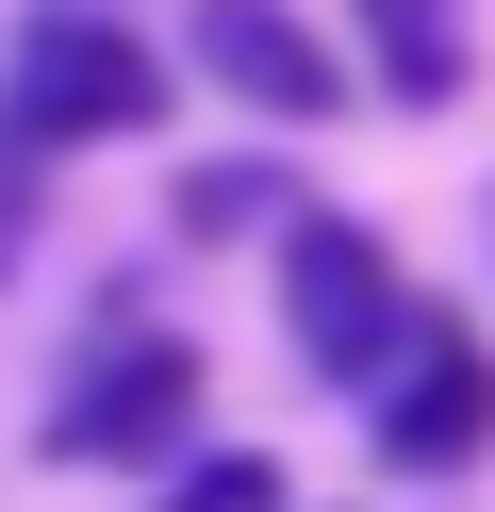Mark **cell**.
Here are the masks:
<instances>
[{"mask_svg":"<svg viewBox=\"0 0 495 512\" xmlns=\"http://www.w3.org/2000/svg\"><path fill=\"white\" fill-rule=\"evenodd\" d=\"M281 331H297V380L314 397H380L396 364H413V281H396V248L363 232V215H297L281 248Z\"/></svg>","mask_w":495,"mask_h":512,"instance_id":"obj_1","label":"cell"},{"mask_svg":"<svg viewBox=\"0 0 495 512\" xmlns=\"http://www.w3.org/2000/svg\"><path fill=\"white\" fill-rule=\"evenodd\" d=\"M0 116H17L33 149H116V133H165V67L116 34V17L50 0V17L17 34V100H0Z\"/></svg>","mask_w":495,"mask_h":512,"instance_id":"obj_2","label":"cell"},{"mask_svg":"<svg viewBox=\"0 0 495 512\" xmlns=\"http://www.w3.org/2000/svg\"><path fill=\"white\" fill-rule=\"evenodd\" d=\"M182 430H198V347H182V331H132V347H99V364L50 397V463H83V479L182 463Z\"/></svg>","mask_w":495,"mask_h":512,"instance_id":"obj_3","label":"cell"},{"mask_svg":"<svg viewBox=\"0 0 495 512\" xmlns=\"http://www.w3.org/2000/svg\"><path fill=\"white\" fill-rule=\"evenodd\" d=\"M198 83H215L231 116H264V133H314V116H347V50L297 17V0H198L182 17Z\"/></svg>","mask_w":495,"mask_h":512,"instance_id":"obj_4","label":"cell"},{"mask_svg":"<svg viewBox=\"0 0 495 512\" xmlns=\"http://www.w3.org/2000/svg\"><path fill=\"white\" fill-rule=\"evenodd\" d=\"M363 430H380V463H396V479H462V463L495 446V347L429 314V331H413V364L363 397Z\"/></svg>","mask_w":495,"mask_h":512,"instance_id":"obj_5","label":"cell"},{"mask_svg":"<svg viewBox=\"0 0 495 512\" xmlns=\"http://www.w3.org/2000/svg\"><path fill=\"white\" fill-rule=\"evenodd\" d=\"M347 34H363V83H380L396 116L462 100V0H347Z\"/></svg>","mask_w":495,"mask_h":512,"instance_id":"obj_6","label":"cell"},{"mask_svg":"<svg viewBox=\"0 0 495 512\" xmlns=\"http://www.w3.org/2000/svg\"><path fill=\"white\" fill-rule=\"evenodd\" d=\"M264 215H297V182H281V166H182L165 232H182V248H231V232H264Z\"/></svg>","mask_w":495,"mask_h":512,"instance_id":"obj_7","label":"cell"},{"mask_svg":"<svg viewBox=\"0 0 495 512\" xmlns=\"http://www.w3.org/2000/svg\"><path fill=\"white\" fill-rule=\"evenodd\" d=\"M149 512H297V496H281V463H264V446H215V463H182Z\"/></svg>","mask_w":495,"mask_h":512,"instance_id":"obj_8","label":"cell"}]
</instances>
